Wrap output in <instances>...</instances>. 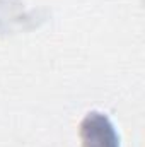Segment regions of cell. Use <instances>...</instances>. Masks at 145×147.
Segmentation results:
<instances>
[{
  "mask_svg": "<svg viewBox=\"0 0 145 147\" xmlns=\"http://www.w3.org/2000/svg\"><path fill=\"white\" fill-rule=\"evenodd\" d=\"M80 135L84 147H119V139L113 123L108 116L97 111H92L84 118Z\"/></svg>",
  "mask_w": 145,
  "mask_h": 147,
  "instance_id": "1",
  "label": "cell"
}]
</instances>
